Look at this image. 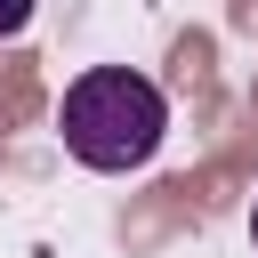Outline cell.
I'll return each instance as SVG.
<instances>
[{"mask_svg":"<svg viewBox=\"0 0 258 258\" xmlns=\"http://www.w3.org/2000/svg\"><path fill=\"white\" fill-rule=\"evenodd\" d=\"M250 242H258V202H250Z\"/></svg>","mask_w":258,"mask_h":258,"instance_id":"3957f363","label":"cell"},{"mask_svg":"<svg viewBox=\"0 0 258 258\" xmlns=\"http://www.w3.org/2000/svg\"><path fill=\"white\" fill-rule=\"evenodd\" d=\"M56 129H64V153H73L81 169L121 177V169H145V161L161 153V137H169V97H161V81H145L137 64H89V73L64 89Z\"/></svg>","mask_w":258,"mask_h":258,"instance_id":"6da1fadb","label":"cell"},{"mask_svg":"<svg viewBox=\"0 0 258 258\" xmlns=\"http://www.w3.org/2000/svg\"><path fill=\"white\" fill-rule=\"evenodd\" d=\"M16 24H24V8H0V32H16Z\"/></svg>","mask_w":258,"mask_h":258,"instance_id":"7a4b0ae2","label":"cell"}]
</instances>
